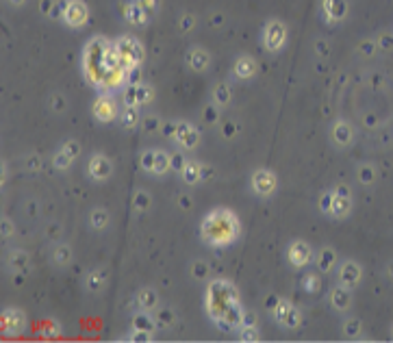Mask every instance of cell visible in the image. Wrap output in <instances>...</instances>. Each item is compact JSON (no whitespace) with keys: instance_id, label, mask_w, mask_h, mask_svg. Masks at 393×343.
Instances as JSON below:
<instances>
[{"instance_id":"cell-1","label":"cell","mask_w":393,"mask_h":343,"mask_svg":"<svg viewBox=\"0 0 393 343\" xmlns=\"http://www.w3.org/2000/svg\"><path fill=\"white\" fill-rule=\"evenodd\" d=\"M239 237V222L231 211L217 209L202 224V239L211 246H228Z\"/></svg>"},{"instance_id":"cell-2","label":"cell","mask_w":393,"mask_h":343,"mask_svg":"<svg viewBox=\"0 0 393 343\" xmlns=\"http://www.w3.org/2000/svg\"><path fill=\"white\" fill-rule=\"evenodd\" d=\"M116 48H118V52H120V56H122V65H124L126 70H133L135 65L144 59V48H142V44H139L135 37H130V35L122 37L120 42L116 44Z\"/></svg>"},{"instance_id":"cell-3","label":"cell","mask_w":393,"mask_h":343,"mask_svg":"<svg viewBox=\"0 0 393 343\" xmlns=\"http://www.w3.org/2000/svg\"><path fill=\"white\" fill-rule=\"evenodd\" d=\"M287 42V28L280 20H269L263 26V44L269 52H278Z\"/></svg>"},{"instance_id":"cell-4","label":"cell","mask_w":393,"mask_h":343,"mask_svg":"<svg viewBox=\"0 0 393 343\" xmlns=\"http://www.w3.org/2000/svg\"><path fill=\"white\" fill-rule=\"evenodd\" d=\"M89 18V9L83 0H65V11H63V22L72 28H80Z\"/></svg>"},{"instance_id":"cell-5","label":"cell","mask_w":393,"mask_h":343,"mask_svg":"<svg viewBox=\"0 0 393 343\" xmlns=\"http://www.w3.org/2000/svg\"><path fill=\"white\" fill-rule=\"evenodd\" d=\"M252 187L259 195H269L276 189V176L269 169H259L252 176Z\"/></svg>"},{"instance_id":"cell-6","label":"cell","mask_w":393,"mask_h":343,"mask_svg":"<svg viewBox=\"0 0 393 343\" xmlns=\"http://www.w3.org/2000/svg\"><path fill=\"white\" fill-rule=\"evenodd\" d=\"M174 137L183 148H193V146L198 144V130L191 124H187V122H178L174 126Z\"/></svg>"},{"instance_id":"cell-7","label":"cell","mask_w":393,"mask_h":343,"mask_svg":"<svg viewBox=\"0 0 393 343\" xmlns=\"http://www.w3.org/2000/svg\"><path fill=\"white\" fill-rule=\"evenodd\" d=\"M3 330L5 334H20L24 330V315L15 308H7L3 313Z\"/></svg>"},{"instance_id":"cell-8","label":"cell","mask_w":393,"mask_h":343,"mask_svg":"<svg viewBox=\"0 0 393 343\" xmlns=\"http://www.w3.org/2000/svg\"><path fill=\"white\" fill-rule=\"evenodd\" d=\"M124 18H126V22H130V24H148V18H150V13L144 9L142 5L137 3V0H128V3L124 5Z\"/></svg>"},{"instance_id":"cell-9","label":"cell","mask_w":393,"mask_h":343,"mask_svg":"<svg viewBox=\"0 0 393 343\" xmlns=\"http://www.w3.org/2000/svg\"><path fill=\"white\" fill-rule=\"evenodd\" d=\"M89 174H92V178H96V181H104V178H109V174H111L109 159L102 157V154H96V157L89 161Z\"/></svg>"},{"instance_id":"cell-10","label":"cell","mask_w":393,"mask_h":343,"mask_svg":"<svg viewBox=\"0 0 393 343\" xmlns=\"http://www.w3.org/2000/svg\"><path fill=\"white\" fill-rule=\"evenodd\" d=\"M308 259H311V248L306 246L304 241H293L291 246H289V261H291V263L296 265V267L306 265Z\"/></svg>"},{"instance_id":"cell-11","label":"cell","mask_w":393,"mask_h":343,"mask_svg":"<svg viewBox=\"0 0 393 343\" xmlns=\"http://www.w3.org/2000/svg\"><path fill=\"white\" fill-rule=\"evenodd\" d=\"M209 61H211V56L207 50H202V48H191V50L187 52V63H189V68L195 72L207 70Z\"/></svg>"},{"instance_id":"cell-12","label":"cell","mask_w":393,"mask_h":343,"mask_svg":"<svg viewBox=\"0 0 393 343\" xmlns=\"http://www.w3.org/2000/svg\"><path fill=\"white\" fill-rule=\"evenodd\" d=\"M255 72H257V63H255L252 56L243 54V56H239V59L235 61V74H237V78H252V76H255Z\"/></svg>"},{"instance_id":"cell-13","label":"cell","mask_w":393,"mask_h":343,"mask_svg":"<svg viewBox=\"0 0 393 343\" xmlns=\"http://www.w3.org/2000/svg\"><path fill=\"white\" fill-rule=\"evenodd\" d=\"M94 113L100 122H109V120L116 118V102H113L111 98H100L94 107Z\"/></svg>"},{"instance_id":"cell-14","label":"cell","mask_w":393,"mask_h":343,"mask_svg":"<svg viewBox=\"0 0 393 343\" xmlns=\"http://www.w3.org/2000/svg\"><path fill=\"white\" fill-rule=\"evenodd\" d=\"M200 163H193V161H187L185 163V167L181 169V176H183V181L187 185H195V183H200L202 181V174H200Z\"/></svg>"},{"instance_id":"cell-15","label":"cell","mask_w":393,"mask_h":343,"mask_svg":"<svg viewBox=\"0 0 393 343\" xmlns=\"http://www.w3.org/2000/svg\"><path fill=\"white\" fill-rule=\"evenodd\" d=\"M104 284H106L104 269H94V272L87 276V289L89 291H100V289H104Z\"/></svg>"},{"instance_id":"cell-16","label":"cell","mask_w":393,"mask_h":343,"mask_svg":"<svg viewBox=\"0 0 393 343\" xmlns=\"http://www.w3.org/2000/svg\"><path fill=\"white\" fill-rule=\"evenodd\" d=\"M324 9L330 20H339L346 13V3L343 0H324Z\"/></svg>"},{"instance_id":"cell-17","label":"cell","mask_w":393,"mask_h":343,"mask_svg":"<svg viewBox=\"0 0 393 343\" xmlns=\"http://www.w3.org/2000/svg\"><path fill=\"white\" fill-rule=\"evenodd\" d=\"M133 324H135V332H152L154 326H157V322H152L148 313L135 315V322H133Z\"/></svg>"},{"instance_id":"cell-18","label":"cell","mask_w":393,"mask_h":343,"mask_svg":"<svg viewBox=\"0 0 393 343\" xmlns=\"http://www.w3.org/2000/svg\"><path fill=\"white\" fill-rule=\"evenodd\" d=\"M137 302H139V306H144V308H152V306H157L159 298L152 289H142L137 293Z\"/></svg>"},{"instance_id":"cell-19","label":"cell","mask_w":393,"mask_h":343,"mask_svg":"<svg viewBox=\"0 0 393 343\" xmlns=\"http://www.w3.org/2000/svg\"><path fill=\"white\" fill-rule=\"evenodd\" d=\"M330 209H332V213L334 215H346L348 211H350V200L346 198V195H332V202H330Z\"/></svg>"},{"instance_id":"cell-20","label":"cell","mask_w":393,"mask_h":343,"mask_svg":"<svg viewBox=\"0 0 393 343\" xmlns=\"http://www.w3.org/2000/svg\"><path fill=\"white\" fill-rule=\"evenodd\" d=\"M135 124H139V111H137V107H126L124 113H122V126L133 128Z\"/></svg>"},{"instance_id":"cell-21","label":"cell","mask_w":393,"mask_h":343,"mask_svg":"<svg viewBox=\"0 0 393 343\" xmlns=\"http://www.w3.org/2000/svg\"><path fill=\"white\" fill-rule=\"evenodd\" d=\"M170 165L172 163H170V157L165 152H161V150L154 152V172H157V174H165Z\"/></svg>"},{"instance_id":"cell-22","label":"cell","mask_w":393,"mask_h":343,"mask_svg":"<svg viewBox=\"0 0 393 343\" xmlns=\"http://www.w3.org/2000/svg\"><path fill=\"white\" fill-rule=\"evenodd\" d=\"M89 222H92V226L96 228V231H100V228H104L106 222H109V215H106V211H102V209H94Z\"/></svg>"},{"instance_id":"cell-23","label":"cell","mask_w":393,"mask_h":343,"mask_svg":"<svg viewBox=\"0 0 393 343\" xmlns=\"http://www.w3.org/2000/svg\"><path fill=\"white\" fill-rule=\"evenodd\" d=\"M332 261H334V252L330 248H324L322 252H319L317 263H319V269H322V272H328V269L332 267Z\"/></svg>"},{"instance_id":"cell-24","label":"cell","mask_w":393,"mask_h":343,"mask_svg":"<svg viewBox=\"0 0 393 343\" xmlns=\"http://www.w3.org/2000/svg\"><path fill=\"white\" fill-rule=\"evenodd\" d=\"M52 259H54V263H59V265H65V263H70V259H72V252L68 246H57L54 252H52Z\"/></svg>"},{"instance_id":"cell-25","label":"cell","mask_w":393,"mask_h":343,"mask_svg":"<svg viewBox=\"0 0 393 343\" xmlns=\"http://www.w3.org/2000/svg\"><path fill=\"white\" fill-rule=\"evenodd\" d=\"M330 296H332V298H330V300H332V304L337 306V308H346V306H348L350 298H348V291H346V289L337 287V289H332Z\"/></svg>"},{"instance_id":"cell-26","label":"cell","mask_w":393,"mask_h":343,"mask_svg":"<svg viewBox=\"0 0 393 343\" xmlns=\"http://www.w3.org/2000/svg\"><path fill=\"white\" fill-rule=\"evenodd\" d=\"M348 278H350V284H354L358 280V267L354 263H346L341 269V280L348 282Z\"/></svg>"},{"instance_id":"cell-27","label":"cell","mask_w":393,"mask_h":343,"mask_svg":"<svg viewBox=\"0 0 393 343\" xmlns=\"http://www.w3.org/2000/svg\"><path fill=\"white\" fill-rule=\"evenodd\" d=\"M334 141L337 144H350V128L343 124V122H339L337 126H334Z\"/></svg>"},{"instance_id":"cell-28","label":"cell","mask_w":393,"mask_h":343,"mask_svg":"<svg viewBox=\"0 0 393 343\" xmlns=\"http://www.w3.org/2000/svg\"><path fill=\"white\" fill-rule=\"evenodd\" d=\"M291 308H293V306L289 304L287 300H278V306H276V322H278V324H283V322H285V317L289 315Z\"/></svg>"},{"instance_id":"cell-29","label":"cell","mask_w":393,"mask_h":343,"mask_svg":"<svg viewBox=\"0 0 393 343\" xmlns=\"http://www.w3.org/2000/svg\"><path fill=\"white\" fill-rule=\"evenodd\" d=\"M231 100V89H228L224 83H219L215 87V104H226Z\"/></svg>"},{"instance_id":"cell-30","label":"cell","mask_w":393,"mask_h":343,"mask_svg":"<svg viewBox=\"0 0 393 343\" xmlns=\"http://www.w3.org/2000/svg\"><path fill=\"white\" fill-rule=\"evenodd\" d=\"M72 161H74V159H72L65 150H61V152L54 157V165L59 167V169H65V167H70V165H72Z\"/></svg>"},{"instance_id":"cell-31","label":"cell","mask_w":393,"mask_h":343,"mask_svg":"<svg viewBox=\"0 0 393 343\" xmlns=\"http://www.w3.org/2000/svg\"><path fill=\"white\" fill-rule=\"evenodd\" d=\"M298 324H300V313L296 311V308H291L289 315L285 317V322H283L280 326H285V328H296Z\"/></svg>"},{"instance_id":"cell-32","label":"cell","mask_w":393,"mask_h":343,"mask_svg":"<svg viewBox=\"0 0 393 343\" xmlns=\"http://www.w3.org/2000/svg\"><path fill=\"white\" fill-rule=\"evenodd\" d=\"M142 167L146 172H154V150H146L142 157Z\"/></svg>"},{"instance_id":"cell-33","label":"cell","mask_w":393,"mask_h":343,"mask_svg":"<svg viewBox=\"0 0 393 343\" xmlns=\"http://www.w3.org/2000/svg\"><path fill=\"white\" fill-rule=\"evenodd\" d=\"M150 98H152L150 87H146V85H137V104H144V102H148Z\"/></svg>"},{"instance_id":"cell-34","label":"cell","mask_w":393,"mask_h":343,"mask_svg":"<svg viewBox=\"0 0 393 343\" xmlns=\"http://www.w3.org/2000/svg\"><path fill=\"white\" fill-rule=\"evenodd\" d=\"M241 339H243V341H259V339H261V334H257V328H255V326H243Z\"/></svg>"},{"instance_id":"cell-35","label":"cell","mask_w":393,"mask_h":343,"mask_svg":"<svg viewBox=\"0 0 393 343\" xmlns=\"http://www.w3.org/2000/svg\"><path fill=\"white\" fill-rule=\"evenodd\" d=\"M124 102H126V107H139V104H137V85L126 89V94H124Z\"/></svg>"},{"instance_id":"cell-36","label":"cell","mask_w":393,"mask_h":343,"mask_svg":"<svg viewBox=\"0 0 393 343\" xmlns=\"http://www.w3.org/2000/svg\"><path fill=\"white\" fill-rule=\"evenodd\" d=\"M63 150L68 152L72 159H76V157H78V152H80V146H78V141L70 139V141H65V144H63Z\"/></svg>"},{"instance_id":"cell-37","label":"cell","mask_w":393,"mask_h":343,"mask_svg":"<svg viewBox=\"0 0 393 343\" xmlns=\"http://www.w3.org/2000/svg\"><path fill=\"white\" fill-rule=\"evenodd\" d=\"M148 195H146L144 191H139L137 195H135V207L139 209V211H146V209H148Z\"/></svg>"},{"instance_id":"cell-38","label":"cell","mask_w":393,"mask_h":343,"mask_svg":"<svg viewBox=\"0 0 393 343\" xmlns=\"http://www.w3.org/2000/svg\"><path fill=\"white\" fill-rule=\"evenodd\" d=\"M137 3H139V5H142V7H144V9H146V11H148L150 15H152L154 11H157V9H159V0H137Z\"/></svg>"},{"instance_id":"cell-39","label":"cell","mask_w":393,"mask_h":343,"mask_svg":"<svg viewBox=\"0 0 393 343\" xmlns=\"http://www.w3.org/2000/svg\"><path fill=\"white\" fill-rule=\"evenodd\" d=\"M170 163H172V167H176L178 172H181V169L185 167V163H187V159L183 157V154H172V157H170Z\"/></svg>"},{"instance_id":"cell-40","label":"cell","mask_w":393,"mask_h":343,"mask_svg":"<svg viewBox=\"0 0 393 343\" xmlns=\"http://www.w3.org/2000/svg\"><path fill=\"white\" fill-rule=\"evenodd\" d=\"M193 24H195V18H193V15H189V13H185L183 18H181V28H183V31H189Z\"/></svg>"},{"instance_id":"cell-41","label":"cell","mask_w":393,"mask_h":343,"mask_svg":"<svg viewBox=\"0 0 393 343\" xmlns=\"http://www.w3.org/2000/svg\"><path fill=\"white\" fill-rule=\"evenodd\" d=\"M172 322H174V315H172V311H161L159 324H161V326H167V324H172Z\"/></svg>"},{"instance_id":"cell-42","label":"cell","mask_w":393,"mask_h":343,"mask_svg":"<svg viewBox=\"0 0 393 343\" xmlns=\"http://www.w3.org/2000/svg\"><path fill=\"white\" fill-rule=\"evenodd\" d=\"M304 280H306V282H304V289H306L308 293H313V291L317 289V278H315V276H306Z\"/></svg>"},{"instance_id":"cell-43","label":"cell","mask_w":393,"mask_h":343,"mask_svg":"<svg viewBox=\"0 0 393 343\" xmlns=\"http://www.w3.org/2000/svg\"><path fill=\"white\" fill-rule=\"evenodd\" d=\"M159 126V120L157 118H146V122H144V128L146 130H154Z\"/></svg>"},{"instance_id":"cell-44","label":"cell","mask_w":393,"mask_h":343,"mask_svg":"<svg viewBox=\"0 0 393 343\" xmlns=\"http://www.w3.org/2000/svg\"><path fill=\"white\" fill-rule=\"evenodd\" d=\"M50 7H54L52 0H42V13H44V15H50V13H52Z\"/></svg>"},{"instance_id":"cell-45","label":"cell","mask_w":393,"mask_h":343,"mask_svg":"<svg viewBox=\"0 0 393 343\" xmlns=\"http://www.w3.org/2000/svg\"><path fill=\"white\" fill-rule=\"evenodd\" d=\"M241 324H243V326H255V315H252V313L241 315Z\"/></svg>"},{"instance_id":"cell-46","label":"cell","mask_w":393,"mask_h":343,"mask_svg":"<svg viewBox=\"0 0 393 343\" xmlns=\"http://www.w3.org/2000/svg\"><path fill=\"white\" fill-rule=\"evenodd\" d=\"M11 231H13V228H11V222H9V219H3V235H5V237H9Z\"/></svg>"},{"instance_id":"cell-47","label":"cell","mask_w":393,"mask_h":343,"mask_svg":"<svg viewBox=\"0 0 393 343\" xmlns=\"http://www.w3.org/2000/svg\"><path fill=\"white\" fill-rule=\"evenodd\" d=\"M7 3H11V5H15V7H22L26 0H7Z\"/></svg>"},{"instance_id":"cell-48","label":"cell","mask_w":393,"mask_h":343,"mask_svg":"<svg viewBox=\"0 0 393 343\" xmlns=\"http://www.w3.org/2000/svg\"><path fill=\"white\" fill-rule=\"evenodd\" d=\"M195 274H198V276H202V274H204V267H202L200 263H198V265H195Z\"/></svg>"}]
</instances>
